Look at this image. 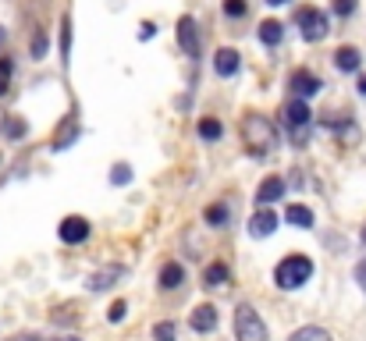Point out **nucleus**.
<instances>
[{
    "instance_id": "29",
    "label": "nucleus",
    "mask_w": 366,
    "mask_h": 341,
    "mask_svg": "<svg viewBox=\"0 0 366 341\" xmlns=\"http://www.w3.org/2000/svg\"><path fill=\"white\" fill-rule=\"evenodd\" d=\"M334 11L338 15H352L355 11V0H334Z\"/></svg>"
},
{
    "instance_id": "23",
    "label": "nucleus",
    "mask_w": 366,
    "mask_h": 341,
    "mask_svg": "<svg viewBox=\"0 0 366 341\" xmlns=\"http://www.w3.org/2000/svg\"><path fill=\"white\" fill-rule=\"evenodd\" d=\"M68 53H72V18L65 15L61 18V57L68 61Z\"/></svg>"
},
{
    "instance_id": "13",
    "label": "nucleus",
    "mask_w": 366,
    "mask_h": 341,
    "mask_svg": "<svg viewBox=\"0 0 366 341\" xmlns=\"http://www.w3.org/2000/svg\"><path fill=\"white\" fill-rule=\"evenodd\" d=\"M118 277H121V267H107V270H100V274L89 277V288H93V292H103V288H111Z\"/></svg>"
},
{
    "instance_id": "37",
    "label": "nucleus",
    "mask_w": 366,
    "mask_h": 341,
    "mask_svg": "<svg viewBox=\"0 0 366 341\" xmlns=\"http://www.w3.org/2000/svg\"><path fill=\"white\" fill-rule=\"evenodd\" d=\"M57 341H79V337H57Z\"/></svg>"
},
{
    "instance_id": "17",
    "label": "nucleus",
    "mask_w": 366,
    "mask_h": 341,
    "mask_svg": "<svg viewBox=\"0 0 366 341\" xmlns=\"http://www.w3.org/2000/svg\"><path fill=\"white\" fill-rule=\"evenodd\" d=\"M285 220H288V224H295V227H309V224H313V213H309V206L292 203V206L285 210Z\"/></svg>"
},
{
    "instance_id": "26",
    "label": "nucleus",
    "mask_w": 366,
    "mask_h": 341,
    "mask_svg": "<svg viewBox=\"0 0 366 341\" xmlns=\"http://www.w3.org/2000/svg\"><path fill=\"white\" fill-rule=\"evenodd\" d=\"M153 341H175V323H168V320L156 323L153 327Z\"/></svg>"
},
{
    "instance_id": "2",
    "label": "nucleus",
    "mask_w": 366,
    "mask_h": 341,
    "mask_svg": "<svg viewBox=\"0 0 366 341\" xmlns=\"http://www.w3.org/2000/svg\"><path fill=\"white\" fill-rule=\"evenodd\" d=\"M309 277H313V260H309V256H285V260L278 263V270H274L278 288H285V292L302 288Z\"/></svg>"
},
{
    "instance_id": "7",
    "label": "nucleus",
    "mask_w": 366,
    "mask_h": 341,
    "mask_svg": "<svg viewBox=\"0 0 366 341\" xmlns=\"http://www.w3.org/2000/svg\"><path fill=\"white\" fill-rule=\"evenodd\" d=\"M285 121L292 125V128H309V121H313V110H309V103L306 100H288V107H285Z\"/></svg>"
},
{
    "instance_id": "18",
    "label": "nucleus",
    "mask_w": 366,
    "mask_h": 341,
    "mask_svg": "<svg viewBox=\"0 0 366 341\" xmlns=\"http://www.w3.org/2000/svg\"><path fill=\"white\" fill-rule=\"evenodd\" d=\"M281 36H285V25H281V22H274V18H267L264 25H259V39H264L267 46L281 43Z\"/></svg>"
},
{
    "instance_id": "34",
    "label": "nucleus",
    "mask_w": 366,
    "mask_h": 341,
    "mask_svg": "<svg viewBox=\"0 0 366 341\" xmlns=\"http://www.w3.org/2000/svg\"><path fill=\"white\" fill-rule=\"evenodd\" d=\"M267 4H271V8H281V4H288V0H267Z\"/></svg>"
},
{
    "instance_id": "15",
    "label": "nucleus",
    "mask_w": 366,
    "mask_h": 341,
    "mask_svg": "<svg viewBox=\"0 0 366 341\" xmlns=\"http://www.w3.org/2000/svg\"><path fill=\"white\" fill-rule=\"evenodd\" d=\"M203 281H206V288H221V284H228V267L224 263H210L206 274H203Z\"/></svg>"
},
{
    "instance_id": "21",
    "label": "nucleus",
    "mask_w": 366,
    "mask_h": 341,
    "mask_svg": "<svg viewBox=\"0 0 366 341\" xmlns=\"http://www.w3.org/2000/svg\"><path fill=\"white\" fill-rule=\"evenodd\" d=\"M75 135H79V121L72 118L65 128H61V135H57V142H54V149H68L72 142H75Z\"/></svg>"
},
{
    "instance_id": "33",
    "label": "nucleus",
    "mask_w": 366,
    "mask_h": 341,
    "mask_svg": "<svg viewBox=\"0 0 366 341\" xmlns=\"http://www.w3.org/2000/svg\"><path fill=\"white\" fill-rule=\"evenodd\" d=\"M11 341H36L32 334H18V337H11Z\"/></svg>"
},
{
    "instance_id": "1",
    "label": "nucleus",
    "mask_w": 366,
    "mask_h": 341,
    "mask_svg": "<svg viewBox=\"0 0 366 341\" xmlns=\"http://www.w3.org/2000/svg\"><path fill=\"white\" fill-rule=\"evenodd\" d=\"M242 142H245L249 153H267L278 142V128L264 118V114H249L242 121Z\"/></svg>"
},
{
    "instance_id": "25",
    "label": "nucleus",
    "mask_w": 366,
    "mask_h": 341,
    "mask_svg": "<svg viewBox=\"0 0 366 341\" xmlns=\"http://www.w3.org/2000/svg\"><path fill=\"white\" fill-rule=\"evenodd\" d=\"M111 182H114V185H128V182H132V167H128V163H114Z\"/></svg>"
},
{
    "instance_id": "31",
    "label": "nucleus",
    "mask_w": 366,
    "mask_h": 341,
    "mask_svg": "<svg viewBox=\"0 0 366 341\" xmlns=\"http://www.w3.org/2000/svg\"><path fill=\"white\" fill-rule=\"evenodd\" d=\"M43 50H46V39H43V36H36V39H32V53H36V57H43Z\"/></svg>"
},
{
    "instance_id": "4",
    "label": "nucleus",
    "mask_w": 366,
    "mask_h": 341,
    "mask_svg": "<svg viewBox=\"0 0 366 341\" xmlns=\"http://www.w3.org/2000/svg\"><path fill=\"white\" fill-rule=\"evenodd\" d=\"M299 25H302V39H309V43H320L324 36H327V15L324 11H302L299 15Z\"/></svg>"
},
{
    "instance_id": "16",
    "label": "nucleus",
    "mask_w": 366,
    "mask_h": 341,
    "mask_svg": "<svg viewBox=\"0 0 366 341\" xmlns=\"http://www.w3.org/2000/svg\"><path fill=\"white\" fill-rule=\"evenodd\" d=\"M182 281H185V270L178 263H164V270H161V288H178Z\"/></svg>"
},
{
    "instance_id": "3",
    "label": "nucleus",
    "mask_w": 366,
    "mask_h": 341,
    "mask_svg": "<svg viewBox=\"0 0 366 341\" xmlns=\"http://www.w3.org/2000/svg\"><path fill=\"white\" fill-rule=\"evenodd\" d=\"M235 337L238 341H267V327H264V320H259V313L252 306L235 309Z\"/></svg>"
},
{
    "instance_id": "6",
    "label": "nucleus",
    "mask_w": 366,
    "mask_h": 341,
    "mask_svg": "<svg viewBox=\"0 0 366 341\" xmlns=\"http://www.w3.org/2000/svg\"><path fill=\"white\" fill-rule=\"evenodd\" d=\"M278 232V213L274 210H259V213H252V220H249V235L252 239H267V235H274Z\"/></svg>"
},
{
    "instance_id": "11",
    "label": "nucleus",
    "mask_w": 366,
    "mask_h": 341,
    "mask_svg": "<svg viewBox=\"0 0 366 341\" xmlns=\"http://www.w3.org/2000/svg\"><path fill=\"white\" fill-rule=\"evenodd\" d=\"M178 46L185 50V53H196L199 50V36H196V22L185 15L182 22H178Z\"/></svg>"
},
{
    "instance_id": "5",
    "label": "nucleus",
    "mask_w": 366,
    "mask_h": 341,
    "mask_svg": "<svg viewBox=\"0 0 366 341\" xmlns=\"http://www.w3.org/2000/svg\"><path fill=\"white\" fill-rule=\"evenodd\" d=\"M57 235H61V242L79 246V242L89 239V220H86V217H65L61 227H57Z\"/></svg>"
},
{
    "instance_id": "8",
    "label": "nucleus",
    "mask_w": 366,
    "mask_h": 341,
    "mask_svg": "<svg viewBox=\"0 0 366 341\" xmlns=\"http://www.w3.org/2000/svg\"><path fill=\"white\" fill-rule=\"evenodd\" d=\"M292 93H295L299 100L317 96V93H320V79L309 75V72H295V75H292Z\"/></svg>"
},
{
    "instance_id": "14",
    "label": "nucleus",
    "mask_w": 366,
    "mask_h": 341,
    "mask_svg": "<svg viewBox=\"0 0 366 341\" xmlns=\"http://www.w3.org/2000/svg\"><path fill=\"white\" fill-rule=\"evenodd\" d=\"M334 65H338L341 72H355V68H359V50H355V46H341V50L334 53Z\"/></svg>"
},
{
    "instance_id": "10",
    "label": "nucleus",
    "mask_w": 366,
    "mask_h": 341,
    "mask_svg": "<svg viewBox=\"0 0 366 341\" xmlns=\"http://www.w3.org/2000/svg\"><path fill=\"white\" fill-rule=\"evenodd\" d=\"M285 196V182L278 178V175H271V178H264L259 182V189H256V199L264 203V206H271L274 199H281Z\"/></svg>"
},
{
    "instance_id": "27",
    "label": "nucleus",
    "mask_w": 366,
    "mask_h": 341,
    "mask_svg": "<svg viewBox=\"0 0 366 341\" xmlns=\"http://www.w3.org/2000/svg\"><path fill=\"white\" fill-rule=\"evenodd\" d=\"M125 313H128V306L118 299V302L111 306V313H107V316H111V323H121V320H125Z\"/></svg>"
},
{
    "instance_id": "35",
    "label": "nucleus",
    "mask_w": 366,
    "mask_h": 341,
    "mask_svg": "<svg viewBox=\"0 0 366 341\" xmlns=\"http://www.w3.org/2000/svg\"><path fill=\"white\" fill-rule=\"evenodd\" d=\"M359 93H362V96H366V75H362V79H359Z\"/></svg>"
},
{
    "instance_id": "20",
    "label": "nucleus",
    "mask_w": 366,
    "mask_h": 341,
    "mask_svg": "<svg viewBox=\"0 0 366 341\" xmlns=\"http://www.w3.org/2000/svg\"><path fill=\"white\" fill-rule=\"evenodd\" d=\"M228 217H231V210H228V206H221V203H214V206H206V224H214V227H221V224H228Z\"/></svg>"
},
{
    "instance_id": "38",
    "label": "nucleus",
    "mask_w": 366,
    "mask_h": 341,
    "mask_svg": "<svg viewBox=\"0 0 366 341\" xmlns=\"http://www.w3.org/2000/svg\"><path fill=\"white\" fill-rule=\"evenodd\" d=\"M362 242H366V227H362Z\"/></svg>"
},
{
    "instance_id": "9",
    "label": "nucleus",
    "mask_w": 366,
    "mask_h": 341,
    "mask_svg": "<svg viewBox=\"0 0 366 341\" xmlns=\"http://www.w3.org/2000/svg\"><path fill=\"white\" fill-rule=\"evenodd\" d=\"M189 323H192V330H199V334H210V330L217 327V309H214V306H199V309H192Z\"/></svg>"
},
{
    "instance_id": "22",
    "label": "nucleus",
    "mask_w": 366,
    "mask_h": 341,
    "mask_svg": "<svg viewBox=\"0 0 366 341\" xmlns=\"http://www.w3.org/2000/svg\"><path fill=\"white\" fill-rule=\"evenodd\" d=\"M221 132H224V128H221V121H214V118H203V121H199V135H203V139H221Z\"/></svg>"
},
{
    "instance_id": "12",
    "label": "nucleus",
    "mask_w": 366,
    "mask_h": 341,
    "mask_svg": "<svg viewBox=\"0 0 366 341\" xmlns=\"http://www.w3.org/2000/svg\"><path fill=\"white\" fill-rule=\"evenodd\" d=\"M238 50H231V46H224V50H217V57H214V68H217V75H235L238 72Z\"/></svg>"
},
{
    "instance_id": "32",
    "label": "nucleus",
    "mask_w": 366,
    "mask_h": 341,
    "mask_svg": "<svg viewBox=\"0 0 366 341\" xmlns=\"http://www.w3.org/2000/svg\"><path fill=\"white\" fill-rule=\"evenodd\" d=\"M153 32H156V25H153V22H142V39H149Z\"/></svg>"
},
{
    "instance_id": "28",
    "label": "nucleus",
    "mask_w": 366,
    "mask_h": 341,
    "mask_svg": "<svg viewBox=\"0 0 366 341\" xmlns=\"http://www.w3.org/2000/svg\"><path fill=\"white\" fill-rule=\"evenodd\" d=\"M224 11H228L231 18H242V15H245V4H242V0H228V4H224Z\"/></svg>"
},
{
    "instance_id": "30",
    "label": "nucleus",
    "mask_w": 366,
    "mask_h": 341,
    "mask_svg": "<svg viewBox=\"0 0 366 341\" xmlns=\"http://www.w3.org/2000/svg\"><path fill=\"white\" fill-rule=\"evenodd\" d=\"M355 281H359V288L366 292V260H362V263L355 267Z\"/></svg>"
},
{
    "instance_id": "36",
    "label": "nucleus",
    "mask_w": 366,
    "mask_h": 341,
    "mask_svg": "<svg viewBox=\"0 0 366 341\" xmlns=\"http://www.w3.org/2000/svg\"><path fill=\"white\" fill-rule=\"evenodd\" d=\"M4 39H8V32H4V29H0V46H4Z\"/></svg>"
},
{
    "instance_id": "19",
    "label": "nucleus",
    "mask_w": 366,
    "mask_h": 341,
    "mask_svg": "<svg viewBox=\"0 0 366 341\" xmlns=\"http://www.w3.org/2000/svg\"><path fill=\"white\" fill-rule=\"evenodd\" d=\"M288 341H334V337H331L324 327H299Z\"/></svg>"
},
{
    "instance_id": "24",
    "label": "nucleus",
    "mask_w": 366,
    "mask_h": 341,
    "mask_svg": "<svg viewBox=\"0 0 366 341\" xmlns=\"http://www.w3.org/2000/svg\"><path fill=\"white\" fill-rule=\"evenodd\" d=\"M11 72H15V65L8 61V57H0V96H4L8 86H11Z\"/></svg>"
}]
</instances>
